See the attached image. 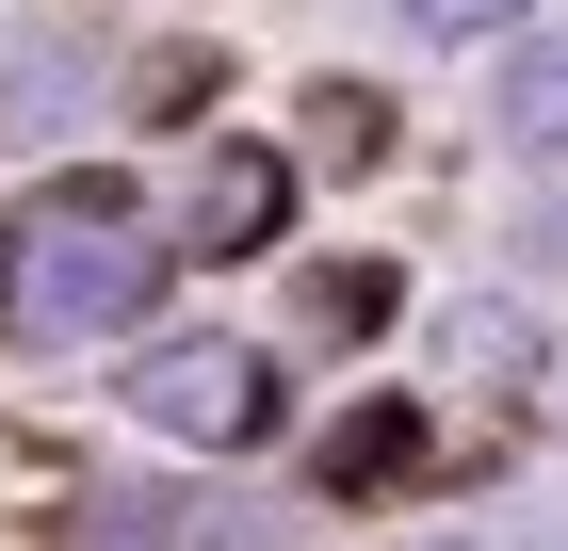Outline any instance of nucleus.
I'll return each mask as SVG.
<instances>
[{"mask_svg": "<svg viewBox=\"0 0 568 551\" xmlns=\"http://www.w3.org/2000/svg\"><path fill=\"white\" fill-rule=\"evenodd\" d=\"M374 146H390V98H374V82H308V163H374Z\"/></svg>", "mask_w": 568, "mask_h": 551, "instance_id": "obj_10", "label": "nucleus"}, {"mask_svg": "<svg viewBox=\"0 0 568 551\" xmlns=\"http://www.w3.org/2000/svg\"><path fill=\"white\" fill-rule=\"evenodd\" d=\"M179 276V212H146L131 178H33L0 227V357H82V340H146Z\"/></svg>", "mask_w": 568, "mask_h": 551, "instance_id": "obj_1", "label": "nucleus"}, {"mask_svg": "<svg viewBox=\"0 0 568 551\" xmlns=\"http://www.w3.org/2000/svg\"><path fill=\"white\" fill-rule=\"evenodd\" d=\"M438 455V422L406 406V389H374V406H342V422L308 438V503H406Z\"/></svg>", "mask_w": 568, "mask_h": 551, "instance_id": "obj_4", "label": "nucleus"}, {"mask_svg": "<svg viewBox=\"0 0 568 551\" xmlns=\"http://www.w3.org/2000/svg\"><path fill=\"white\" fill-rule=\"evenodd\" d=\"M390 551H471V535H390Z\"/></svg>", "mask_w": 568, "mask_h": 551, "instance_id": "obj_13", "label": "nucleus"}, {"mask_svg": "<svg viewBox=\"0 0 568 551\" xmlns=\"http://www.w3.org/2000/svg\"><path fill=\"white\" fill-rule=\"evenodd\" d=\"M65 551H195V487H82Z\"/></svg>", "mask_w": 568, "mask_h": 551, "instance_id": "obj_6", "label": "nucleus"}, {"mask_svg": "<svg viewBox=\"0 0 568 551\" xmlns=\"http://www.w3.org/2000/svg\"><path fill=\"white\" fill-rule=\"evenodd\" d=\"M131 422L179 438V455H261V438H276V340L163 325V340L131 357Z\"/></svg>", "mask_w": 568, "mask_h": 551, "instance_id": "obj_2", "label": "nucleus"}, {"mask_svg": "<svg viewBox=\"0 0 568 551\" xmlns=\"http://www.w3.org/2000/svg\"><path fill=\"white\" fill-rule=\"evenodd\" d=\"M552 422H568V357H552Z\"/></svg>", "mask_w": 568, "mask_h": 551, "instance_id": "obj_14", "label": "nucleus"}, {"mask_svg": "<svg viewBox=\"0 0 568 551\" xmlns=\"http://www.w3.org/2000/svg\"><path fill=\"white\" fill-rule=\"evenodd\" d=\"M276 244H293V146L212 130L195 146V195H179V259H276Z\"/></svg>", "mask_w": 568, "mask_h": 551, "instance_id": "obj_3", "label": "nucleus"}, {"mask_svg": "<svg viewBox=\"0 0 568 551\" xmlns=\"http://www.w3.org/2000/svg\"><path fill=\"white\" fill-rule=\"evenodd\" d=\"M293 308H308V340H374L390 325V259H308Z\"/></svg>", "mask_w": 568, "mask_h": 551, "instance_id": "obj_7", "label": "nucleus"}, {"mask_svg": "<svg viewBox=\"0 0 568 551\" xmlns=\"http://www.w3.org/2000/svg\"><path fill=\"white\" fill-rule=\"evenodd\" d=\"M455 357H471V389L552 374V357H536V308H520V293H471V308H455Z\"/></svg>", "mask_w": 568, "mask_h": 551, "instance_id": "obj_8", "label": "nucleus"}, {"mask_svg": "<svg viewBox=\"0 0 568 551\" xmlns=\"http://www.w3.org/2000/svg\"><path fill=\"white\" fill-rule=\"evenodd\" d=\"M487 146H504V163H568V17L504 33V65H487Z\"/></svg>", "mask_w": 568, "mask_h": 551, "instance_id": "obj_5", "label": "nucleus"}, {"mask_svg": "<svg viewBox=\"0 0 568 551\" xmlns=\"http://www.w3.org/2000/svg\"><path fill=\"white\" fill-rule=\"evenodd\" d=\"M0 130H17V146L65 130V49H17V65H0Z\"/></svg>", "mask_w": 568, "mask_h": 551, "instance_id": "obj_12", "label": "nucleus"}, {"mask_svg": "<svg viewBox=\"0 0 568 551\" xmlns=\"http://www.w3.org/2000/svg\"><path fill=\"white\" fill-rule=\"evenodd\" d=\"M390 17H406L423 49H504V33H536L552 0H390Z\"/></svg>", "mask_w": 568, "mask_h": 551, "instance_id": "obj_11", "label": "nucleus"}, {"mask_svg": "<svg viewBox=\"0 0 568 551\" xmlns=\"http://www.w3.org/2000/svg\"><path fill=\"white\" fill-rule=\"evenodd\" d=\"M212 98H227L212 49H146L131 65V130H212Z\"/></svg>", "mask_w": 568, "mask_h": 551, "instance_id": "obj_9", "label": "nucleus"}]
</instances>
